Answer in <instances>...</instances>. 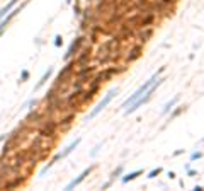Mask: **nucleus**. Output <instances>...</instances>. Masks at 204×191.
Returning a JSON list of instances; mask_svg holds the SVG:
<instances>
[{"label":"nucleus","mask_w":204,"mask_h":191,"mask_svg":"<svg viewBox=\"0 0 204 191\" xmlns=\"http://www.w3.org/2000/svg\"><path fill=\"white\" fill-rule=\"evenodd\" d=\"M160 72H163V67L160 68ZM160 72H158V74H160ZM158 74H153V75L150 77V78H148V80H146V82H145V84H143V85H141L140 89H138L136 92H134V94H131V96L128 97L126 101L123 102V106H121V108H128L129 104H133V102L136 101V99H140L141 96H143V94H145V92H146V90L150 89V87H152L153 84H155V82L158 80Z\"/></svg>","instance_id":"obj_1"},{"label":"nucleus","mask_w":204,"mask_h":191,"mask_svg":"<svg viewBox=\"0 0 204 191\" xmlns=\"http://www.w3.org/2000/svg\"><path fill=\"white\" fill-rule=\"evenodd\" d=\"M163 80H165V78H158V80H156V82L153 84L152 87H150V89H148V90H146V92H145V94H143V96H141L140 99H136V101L133 102V104H129V108H126V111H124V113H126V115H129V113H133V111H136V109H138L140 106H143L145 102H148V101H150V99H152L153 92L156 90V87H158V85H160V84H162Z\"/></svg>","instance_id":"obj_2"},{"label":"nucleus","mask_w":204,"mask_h":191,"mask_svg":"<svg viewBox=\"0 0 204 191\" xmlns=\"http://www.w3.org/2000/svg\"><path fill=\"white\" fill-rule=\"evenodd\" d=\"M114 96H117V89L109 90V92H107V94L104 96V99H102V101L99 102V104H97V106H95V108H94L92 111H90L89 119H92V118H95V116L99 115V113H101L102 109H104V108H105V106H107V104H109L111 101H112V97H114Z\"/></svg>","instance_id":"obj_3"},{"label":"nucleus","mask_w":204,"mask_h":191,"mask_svg":"<svg viewBox=\"0 0 204 191\" xmlns=\"http://www.w3.org/2000/svg\"><path fill=\"white\" fill-rule=\"evenodd\" d=\"M82 41H83V38L80 36V38H76L75 41H73V43L70 44V48H68V51H66V55H65V60H70V58H72V56L75 55V53H76V50H78V46L82 44Z\"/></svg>","instance_id":"obj_4"},{"label":"nucleus","mask_w":204,"mask_h":191,"mask_svg":"<svg viewBox=\"0 0 204 191\" xmlns=\"http://www.w3.org/2000/svg\"><path fill=\"white\" fill-rule=\"evenodd\" d=\"M90 171H92V167L85 169V171H83V172H82L78 178H75L73 181H70V183H68V186H66V190H72V188H75L76 184H80V183H82V181H83V179H85V178H87V176L90 174Z\"/></svg>","instance_id":"obj_5"},{"label":"nucleus","mask_w":204,"mask_h":191,"mask_svg":"<svg viewBox=\"0 0 204 191\" xmlns=\"http://www.w3.org/2000/svg\"><path fill=\"white\" fill-rule=\"evenodd\" d=\"M78 143H80V138H76V140L73 142V143H70V145H68V147H66V149L63 150V152H60V153H58V155H60V159H63V157H66L68 153H72V152H73V150L76 149V147H78Z\"/></svg>","instance_id":"obj_6"},{"label":"nucleus","mask_w":204,"mask_h":191,"mask_svg":"<svg viewBox=\"0 0 204 191\" xmlns=\"http://www.w3.org/2000/svg\"><path fill=\"white\" fill-rule=\"evenodd\" d=\"M140 174H143V169H136V171H133V172H129V174H126V176H123V183L126 184V183H129V181H133V179H136Z\"/></svg>","instance_id":"obj_7"},{"label":"nucleus","mask_w":204,"mask_h":191,"mask_svg":"<svg viewBox=\"0 0 204 191\" xmlns=\"http://www.w3.org/2000/svg\"><path fill=\"white\" fill-rule=\"evenodd\" d=\"M51 74H53V68H48V70L44 72V75L41 77V80H39V82H38V85H36L34 89H36V90H38V89H41V87H43V85H44V84L48 82V78H50V77H51Z\"/></svg>","instance_id":"obj_8"},{"label":"nucleus","mask_w":204,"mask_h":191,"mask_svg":"<svg viewBox=\"0 0 204 191\" xmlns=\"http://www.w3.org/2000/svg\"><path fill=\"white\" fill-rule=\"evenodd\" d=\"M141 55V46H134L133 50H131V55H128V62H133V60H136L138 56Z\"/></svg>","instance_id":"obj_9"},{"label":"nucleus","mask_w":204,"mask_h":191,"mask_svg":"<svg viewBox=\"0 0 204 191\" xmlns=\"http://www.w3.org/2000/svg\"><path fill=\"white\" fill-rule=\"evenodd\" d=\"M17 2H19V0H10V2H9V3H7V5H5V7H3L2 10H0V19H3V17L7 15V12H9V10L12 9V7L15 5V3H17Z\"/></svg>","instance_id":"obj_10"},{"label":"nucleus","mask_w":204,"mask_h":191,"mask_svg":"<svg viewBox=\"0 0 204 191\" xmlns=\"http://www.w3.org/2000/svg\"><path fill=\"white\" fill-rule=\"evenodd\" d=\"M177 101H178V97H174V99H172L170 102H167L165 108H163V111H162V115H167V113H168V111H170V109H172V108L177 104Z\"/></svg>","instance_id":"obj_11"},{"label":"nucleus","mask_w":204,"mask_h":191,"mask_svg":"<svg viewBox=\"0 0 204 191\" xmlns=\"http://www.w3.org/2000/svg\"><path fill=\"white\" fill-rule=\"evenodd\" d=\"M160 172H162V167H156V169H153L152 172L148 174V179H153V178H156V176H158Z\"/></svg>","instance_id":"obj_12"},{"label":"nucleus","mask_w":204,"mask_h":191,"mask_svg":"<svg viewBox=\"0 0 204 191\" xmlns=\"http://www.w3.org/2000/svg\"><path fill=\"white\" fill-rule=\"evenodd\" d=\"M184 109H185V108H184V106H182V108H178V109H175V111H174V113H172V116H170V119H174V118H177V116L180 115V113H182V111H184Z\"/></svg>","instance_id":"obj_13"},{"label":"nucleus","mask_w":204,"mask_h":191,"mask_svg":"<svg viewBox=\"0 0 204 191\" xmlns=\"http://www.w3.org/2000/svg\"><path fill=\"white\" fill-rule=\"evenodd\" d=\"M201 157H203V153H201V152H194V153H191V162L197 160V159H201Z\"/></svg>","instance_id":"obj_14"},{"label":"nucleus","mask_w":204,"mask_h":191,"mask_svg":"<svg viewBox=\"0 0 204 191\" xmlns=\"http://www.w3.org/2000/svg\"><path fill=\"white\" fill-rule=\"evenodd\" d=\"M61 44H63V38H61V36H56V38H54V46L60 48Z\"/></svg>","instance_id":"obj_15"},{"label":"nucleus","mask_w":204,"mask_h":191,"mask_svg":"<svg viewBox=\"0 0 204 191\" xmlns=\"http://www.w3.org/2000/svg\"><path fill=\"white\" fill-rule=\"evenodd\" d=\"M27 78H29V72H27V70H24V72L21 74V82H26Z\"/></svg>","instance_id":"obj_16"},{"label":"nucleus","mask_w":204,"mask_h":191,"mask_svg":"<svg viewBox=\"0 0 204 191\" xmlns=\"http://www.w3.org/2000/svg\"><path fill=\"white\" fill-rule=\"evenodd\" d=\"M121 172H123V167H117V169L114 171V174H112V179H114V178H117V176H119Z\"/></svg>","instance_id":"obj_17"},{"label":"nucleus","mask_w":204,"mask_h":191,"mask_svg":"<svg viewBox=\"0 0 204 191\" xmlns=\"http://www.w3.org/2000/svg\"><path fill=\"white\" fill-rule=\"evenodd\" d=\"M187 174H189V176H196V174H197V171H194V169L189 167V169H187Z\"/></svg>","instance_id":"obj_18"},{"label":"nucleus","mask_w":204,"mask_h":191,"mask_svg":"<svg viewBox=\"0 0 204 191\" xmlns=\"http://www.w3.org/2000/svg\"><path fill=\"white\" fill-rule=\"evenodd\" d=\"M5 27H7V26H3V24H0V36H2V34H3V29H5Z\"/></svg>","instance_id":"obj_19"},{"label":"nucleus","mask_w":204,"mask_h":191,"mask_svg":"<svg viewBox=\"0 0 204 191\" xmlns=\"http://www.w3.org/2000/svg\"><path fill=\"white\" fill-rule=\"evenodd\" d=\"M194 190H196V191H203L204 188H203V186H199V184H197V186H194Z\"/></svg>","instance_id":"obj_20"},{"label":"nucleus","mask_w":204,"mask_h":191,"mask_svg":"<svg viewBox=\"0 0 204 191\" xmlns=\"http://www.w3.org/2000/svg\"><path fill=\"white\" fill-rule=\"evenodd\" d=\"M168 178L174 179V178H175V172H172V171H170V172H168Z\"/></svg>","instance_id":"obj_21"},{"label":"nucleus","mask_w":204,"mask_h":191,"mask_svg":"<svg viewBox=\"0 0 204 191\" xmlns=\"http://www.w3.org/2000/svg\"><path fill=\"white\" fill-rule=\"evenodd\" d=\"M66 2H72V0H66Z\"/></svg>","instance_id":"obj_22"},{"label":"nucleus","mask_w":204,"mask_h":191,"mask_svg":"<svg viewBox=\"0 0 204 191\" xmlns=\"http://www.w3.org/2000/svg\"><path fill=\"white\" fill-rule=\"evenodd\" d=\"M203 142H204V138H203Z\"/></svg>","instance_id":"obj_23"}]
</instances>
